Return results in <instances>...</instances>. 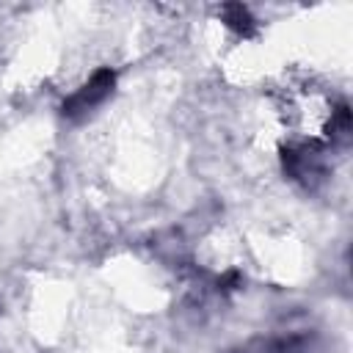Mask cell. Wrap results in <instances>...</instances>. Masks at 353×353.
<instances>
[{"label": "cell", "instance_id": "obj_1", "mask_svg": "<svg viewBox=\"0 0 353 353\" xmlns=\"http://www.w3.org/2000/svg\"><path fill=\"white\" fill-rule=\"evenodd\" d=\"M113 85H116V74H113V69H97L91 77H88V83H83L66 102H63V116L66 119H74V121H80V119H85L88 113H94L110 94H113Z\"/></svg>", "mask_w": 353, "mask_h": 353}, {"label": "cell", "instance_id": "obj_2", "mask_svg": "<svg viewBox=\"0 0 353 353\" xmlns=\"http://www.w3.org/2000/svg\"><path fill=\"white\" fill-rule=\"evenodd\" d=\"M221 14H223V22H226L234 33L251 36V33H254V28H256V22H254L251 11H248L245 6H240V3H226V6L221 8Z\"/></svg>", "mask_w": 353, "mask_h": 353}]
</instances>
